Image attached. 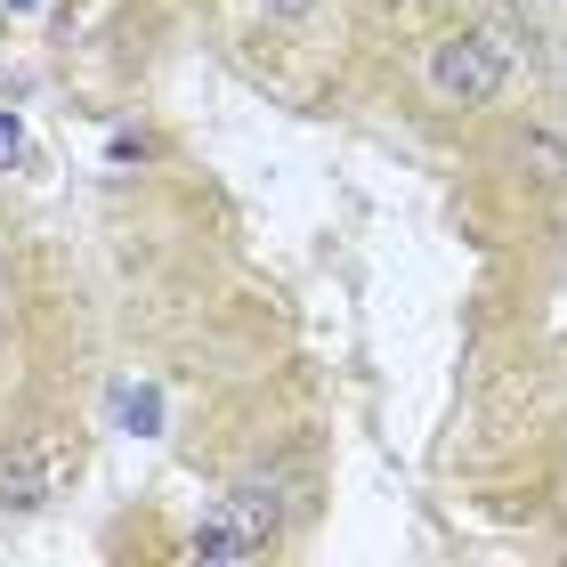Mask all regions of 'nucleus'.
I'll use <instances>...</instances> for the list:
<instances>
[{
	"mask_svg": "<svg viewBox=\"0 0 567 567\" xmlns=\"http://www.w3.org/2000/svg\"><path fill=\"white\" fill-rule=\"evenodd\" d=\"M122 430L154 437V430H163V398H154V390H131V398H122Z\"/></svg>",
	"mask_w": 567,
	"mask_h": 567,
	"instance_id": "20e7f679",
	"label": "nucleus"
},
{
	"mask_svg": "<svg viewBox=\"0 0 567 567\" xmlns=\"http://www.w3.org/2000/svg\"><path fill=\"white\" fill-rule=\"evenodd\" d=\"M519 82V49H511L495 24H471V33H454V41H437L430 49V97L437 106H495V97Z\"/></svg>",
	"mask_w": 567,
	"mask_h": 567,
	"instance_id": "f257e3e1",
	"label": "nucleus"
},
{
	"mask_svg": "<svg viewBox=\"0 0 567 567\" xmlns=\"http://www.w3.org/2000/svg\"><path fill=\"white\" fill-rule=\"evenodd\" d=\"M260 9H268V17H308L317 0H260Z\"/></svg>",
	"mask_w": 567,
	"mask_h": 567,
	"instance_id": "423d86ee",
	"label": "nucleus"
},
{
	"mask_svg": "<svg viewBox=\"0 0 567 567\" xmlns=\"http://www.w3.org/2000/svg\"><path fill=\"white\" fill-rule=\"evenodd\" d=\"M276 527H284V495H276V486H236V495L195 527L187 551L203 567H244V559H260L276 544Z\"/></svg>",
	"mask_w": 567,
	"mask_h": 567,
	"instance_id": "f03ea898",
	"label": "nucleus"
},
{
	"mask_svg": "<svg viewBox=\"0 0 567 567\" xmlns=\"http://www.w3.org/2000/svg\"><path fill=\"white\" fill-rule=\"evenodd\" d=\"M49 495H58V454L49 446H0V511H41Z\"/></svg>",
	"mask_w": 567,
	"mask_h": 567,
	"instance_id": "7ed1b4c3",
	"label": "nucleus"
},
{
	"mask_svg": "<svg viewBox=\"0 0 567 567\" xmlns=\"http://www.w3.org/2000/svg\"><path fill=\"white\" fill-rule=\"evenodd\" d=\"M17 154H24V131H17V114H0V171H9Z\"/></svg>",
	"mask_w": 567,
	"mask_h": 567,
	"instance_id": "39448f33",
	"label": "nucleus"
},
{
	"mask_svg": "<svg viewBox=\"0 0 567 567\" xmlns=\"http://www.w3.org/2000/svg\"><path fill=\"white\" fill-rule=\"evenodd\" d=\"M9 9H33V0H9Z\"/></svg>",
	"mask_w": 567,
	"mask_h": 567,
	"instance_id": "0eeeda50",
	"label": "nucleus"
}]
</instances>
